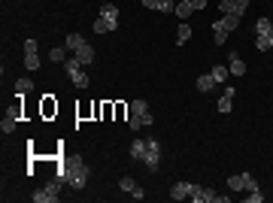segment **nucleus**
I'll list each match as a JSON object with an SVG mask.
<instances>
[{"instance_id": "obj_1", "label": "nucleus", "mask_w": 273, "mask_h": 203, "mask_svg": "<svg viewBox=\"0 0 273 203\" xmlns=\"http://www.w3.org/2000/svg\"><path fill=\"white\" fill-rule=\"evenodd\" d=\"M58 179H64L70 188H85L88 185V167H85V161L82 158L67 161L64 167L58 170Z\"/></svg>"}, {"instance_id": "obj_2", "label": "nucleus", "mask_w": 273, "mask_h": 203, "mask_svg": "<svg viewBox=\"0 0 273 203\" xmlns=\"http://www.w3.org/2000/svg\"><path fill=\"white\" fill-rule=\"evenodd\" d=\"M146 124H152V109H149V103H146L143 97H137V100H131V118H127V127H131V131H140V127H146Z\"/></svg>"}, {"instance_id": "obj_3", "label": "nucleus", "mask_w": 273, "mask_h": 203, "mask_svg": "<svg viewBox=\"0 0 273 203\" xmlns=\"http://www.w3.org/2000/svg\"><path fill=\"white\" fill-rule=\"evenodd\" d=\"M67 49H73V55H76L82 64H94V49L85 43V36H79V33H67Z\"/></svg>"}, {"instance_id": "obj_4", "label": "nucleus", "mask_w": 273, "mask_h": 203, "mask_svg": "<svg viewBox=\"0 0 273 203\" xmlns=\"http://www.w3.org/2000/svg\"><path fill=\"white\" fill-rule=\"evenodd\" d=\"M82 61L79 58H70V61H64V70L70 73V82L73 85H76V88H88V76H85V73H82Z\"/></svg>"}, {"instance_id": "obj_5", "label": "nucleus", "mask_w": 273, "mask_h": 203, "mask_svg": "<svg viewBox=\"0 0 273 203\" xmlns=\"http://www.w3.org/2000/svg\"><path fill=\"white\" fill-rule=\"evenodd\" d=\"M149 145H146V155H143V164L149 167V173H158L161 167V143L158 140H146Z\"/></svg>"}, {"instance_id": "obj_6", "label": "nucleus", "mask_w": 273, "mask_h": 203, "mask_svg": "<svg viewBox=\"0 0 273 203\" xmlns=\"http://www.w3.org/2000/svg\"><path fill=\"white\" fill-rule=\"evenodd\" d=\"M61 182H64V179H58V182H55V179H52V182H49V185H43L40 191H36V194H33V203H55V200H58V197H61Z\"/></svg>"}, {"instance_id": "obj_7", "label": "nucleus", "mask_w": 273, "mask_h": 203, "mask_svg": "<svg viewBox=\"0 0 273 203\" xmlns=\"http://www.w3.org/2000/svg\"><path fill=\"white\" fill-rule=\"evenodd\" d=\"M40 46H36V40H28L25 43V67L30 70V73H36L40 70V52H36Z\"/></svg>"}, {"instance_id": "obj_8", "label": "nucleus", "mask_w": 273, "mask_h": 203, "mask_svg": "<svg viewBox=\"0 0 273 203\" xmlns=\"http://www.w3.org/2000/svg\"><path fill=\"white\" fill-rule=\"evenodd\" d=\"M100 18L106 22L109 30H116V28H119V6H116V3H103V6H100Z\"/></svg>"}, {"instance_id": "obj_9", "label": "nucleus", "mask_w": 273, "mask_h": 203, "mask_svg": "<svg viewBox=\"0 0 273 203\" xmlns=\"http://www.w3.org/2000/svg\"><path fill=\"white\" fill-rule=\"evenodd\" d=\"M119 188H121L124 194H131L134 200H143V197H146V191H143V188L137 185V182H134L131 176H121V179H119Z\"/></svg>"}, {"instance_id": "obj_10", "label": "nucleus", "mask_w": 273, "mask_h": 203, "mask_svg": "<svg viewBox=\"0 0 273 203\" xmlns=\"http://www.w3.org/2000/svg\"><path fill=\"white\" fill-rule=\"evenodd\" d=\"M191 191H194L191 182H173L170 197H173V200H188V197H191Z\"/></svg>"}, {"instance_id": "obj_11", "label": "nucleus", "mask_w": 273, "mask_h": 203, "mask_svg": "<svg viewBox=\"0 0 273 203\" xmlns=\"http://www.w3.org/2000/svg\"><path fill=\"white\" fill-rule=\"evenodd\" d=\"M228 70H231V76H246V64L237 52H228Z\"/></svg>"}, {"instance_id": "obj_12", "label": "nucleus", "mask_w": 273, "mask_h": 203, "mask_svg": "<svg viewBox=\"0 0 273 203\" xmlns=\"http://www.w3.org/2000/svg\"><path fill=\"white\" fill-rule=\"evenodd\" d=\"M215 191L212 188H200V185H194V191H191V200L194 203H215Z\"/></svg>"}, {"instance_id": "obj_13", "label": "nucleus", "mask_w": 273, "mask_h": 203, "mask_svg": "<svg viewBox=\"0 0 273 203\" xmlns=\"http://www.w3.org/2000/svg\"><path fill=\"white\" fill-rule=\"evenodd\" d=\"M225 40H228V30L222 25V18H218V22H212V43L215 46H225Z\"/></svg>"}, {"instance_id": "obj_14", "label": "nucleus", "mask_w": 273, "mask_h": 203, "mask_svg": "<svg viewBox=\"0 0 273 203\" xmlns=\"http://www.w3.org/2000/svg\"><path fill=\"white\" fill-rule=\"evenodd\" d=\"M188 40H191V25H188V22L176 25V46H185Z\"/></svg>"}, {"instance_id": "obj_15", "label": "nucleus", "mask_w": 273, "mask_h": 203, "mask_svg": "<svg viewBox=\"0 0 273 203\" xmlns=\"http://www.w3.org/2000/svg\"><path fill=\"white\" fill-rule=\"evenodd\" d=\"M231 97H234V88H225V94L218 97V103H215V106H218V113H225V116L231 113V106H234V100H231Z\"/></svg>"}, {"instance_id": "obj_16", "label": "nucleus", "mask_w": 273, "mask_h": 203, "mask_svg": "<svg viewBox=\"0 0 273 203\" xmlns=\"http://www.w3.org/2000/svg\"><path fill=\"white\" fill-rule=\"evenodd\" d=\"M218 82L212 79V73H200V76H197V91H212Z\"/></svg>"}, {"instance_id": "obj_17", "label": "nucleus", "mask_w": 273, "mask_h": 203, "mask_svg": "<svg viewBox=\"0 0 273 203\" xmlns=\"http://www.w3.org/2000/svg\"><path fill=\"white\" fill-rule=\"evenodd\" d=\"M146 145H149V143H146V140H134V143H131V158H134V161H140V164H143V155H146Z\"/></svg>"}, {"instance_id": "obj_18", "label": "nucleus", "mask_w": 273, "mask_h": 203, "mask_svg": "<svg viewBox=\"0 0 273 203\" xmlns=\"http://www.w3.org/2000/svg\"><path fill=\"white\" fill-rule=\"evenodd\" d=\"M191 12H194V9H191V3H185V0H176V12H173V15L179 18V22H185Z\"/></svg>"}, {"instance_id": "obj_19", "label": "nucleus", "mask_w": 273, "mask_h": 203, "mask_svg": "<svg viewBox=\"0 0 273 203\" xmlns=\"http://www.w3.org/2000/svg\"><path fill=\"white\" fill-rule=\"evenodd\" d=\"M218 12H222V15H240V12H237V0H218Z\"/></svg>"}, {"instance_id": "obj_20", "label": "nucleus", "mask_w": 273, "mask_h": 203, "mask_svg": "<svg viewBox=\"0 0 273 203\" xmlns=\"http://www.w3.org/2000/svg\"><path fill=\"white\" fill-rule=\"evenodd\" d=\"M210 73H212V79H215V82H225V79L231 76V70H228L225 64H215V67H212Z\"/></svg>"}, {"instance_id": "obj_21", "label": "nucleus", "mask_w": 273, "mask_h": 203, "mask_svg": "<svg viewBox=\"0 0 273 203\" xmlns=\"http://www.w3.org/2000/svg\"><path fill=\"white\" fill-rule=\"evenodd\" d=\"M30 88H33V82H30V79H25V76H22V79H15V94H18V97L28 94Z\"/></svg>"}, {"instance_id": "obj_22", "label": "nucleus", "mask_w": 273, "mask_h": 203, "mask_svg": "<svg viewBox=\"0 0 273 203\" xmlns=\"http://www.w3.org/2000/svg\"><path fill=\"white\" fill-rule=\"evenodd\" d=\"M228 188H231V191H246V185H243V173L231 176V179H228Z\"/></svg>"}, {"instance_id": "obj_23", "label": "nucleus", "mask_w": 273, "mask_h": 203, "mask_svg": "<svg viewBox=\"0 0 273 203\" xmlns=\"http://www.w3.org/2000/svg\"><path fill=\"white\" fill-rule=\"evenodd\" d=\"M255 49L270 52V33H258V36H255Z\"/></svg>"}, {"instance_id": "obj_24", "label": "nucleus", "mask_w": 273, "mask_h": 203, "mask_svg": "<svg viewBox=\"0 0 273 203\" xmlns=\"http://www.w3.org/2000/svg\"><path fill=\"white\" fill-rule=\"evenodd\" d=\"M222 25H225V30L231 33L237 25H240V15H222Z\"/></svg>"}, {"instance_id": "obj_25", "label": "nucleus", "mask_w": 273, "mask_h": 203, "mask_svg": "<svg viewBox=\"0 0 273 203\" xmlns=\"http://www.w3.org/2000/svg\"><path fill=\"white\" fill-rule=\"evenodd\" d=\"M255 30H258V33H270L273 22H270V18H258V22H255Z\"/></svg>"}, {"instance_id": "obj_26", "label": "nucleus", "mask_w": 273, "mask_h": 203, "mask_svg": "<svg viewBox=\"0 0 273 203\" xmlns=\"http://www.w3.org/2000/svg\"><path fill=\"white\" fill-rule=\"evenodd\" d=\"M0 131H3V134H12V131H15V116H6L3 121H0Z\"/></svg>"}, {"instance_id": "obj_27", "label": "nucleus", "mask_w": 273, "mask_h": 203, "mask_svg": "<svg viewBox=\"0 0 273 203\" xmlns=\"http://www.w3.org/2000/svg\"><path fill=\"white\" fill-rule=\"evenodd\" d=\"M243 185H246V191H255V188H258V182H255V176H252L249 170H243Z\"/></svg>"}, {"instance_id": "obj_28", "label": "nucleus", "mask_w": 273, "mask_h": 203, "mask_svg": "<svg viewBox=\"0 0 273 203\" xmlns=\"http://www.w3.org/2000/svg\"><path fill=\"white\" fill-rule=\"evenodd\" d=\"M49 58H52V64H64L67 58H64V49H49Z\"/></svg>"}, {"instance_id": "obj_29", "label": "nucleus", "mask_w": 273, "mask_h": 203, "mask_svg": "<svg viewBox=\"0 0 273 203\" xmlns=\"http://www.w3.org/2000/svg\"><path fill=\"white\" fill-rule=\"evenodd\" d=\"M158 12H176V0H161V3H158Z\"/></svg>"}, {"instance_id": "obj_30", "label": "nucleus", "mask_w": 273, "mask_h": 203, "mask_svg": "<svg viewBox=\"0 0 273 203\" xmlns=\"http://www.w3.org/2000/svg\"><path fill=\"white\" fill-rule=\"evenodd\" d=\"M246 200H249V203H261V200H264L261 188H255V191H249V194H246Z\"/></svg>"}, {"instance_id": "obj_31", "label": "nucleus", "mask_w": 273, "mask_h": 203, "mask_svg": "<svg viewBox=\"0 0 273 203\" xmlns=\"http://www.w3.org/2000/svg\"><path fill=\"white\" fill-rule=\"evenodd\" d=\"M94 30H97V33H109V28H106V22H103L100 15H97V22H94Z\"/></svg>"}, {"instance_id": "obj_32", "label": "nucleus", "mask_w": 273, "mask_h": 203, "mask_svg": "<svg viewBox=\"0 0 273 203\" xmlns=\"http://www.w3.org/2000/svg\"><path fill=\"white\" fill-rule=\"evenodd\" d=\"M140 3H143L146 9H155V12H158V3H161V0H140Z\"/></svg>"}, {"instance_id": "obj_33", "label": "nucleus", "mask_w": 273, "mask_h": 203, "mask_svg": "<svg viewBox=\"0 0 273 203\" xmlns=\"http://www.w3.org/2000/svg\"><path fill=\"white\" fill-rule=\"evenodd\" d=\"M185 3H191V9L197 12V9H204V6H207V0H185Z\"/></svg>"}, {"instance_id": "obj_34", "label": "nucleus", "mask_w": 273, "mask_h": 203, "mask_svg": "<svg viewBox=\"0 0 273 203\" xmlns=\"http://www.w3.org/2000/svg\"><path fill=\"white\" fill-rule=\"evenodd\" d=\"M246 9H249V0H237V12H240V15H243Z\"/></svg>"}, {"instance_id": "obj_35", "label": "nucleus", "mask_w": 273, "mask_h": 203, "mask_svg": "<svg viewBox=\"0 0 273 203\" xmlns=\"http://www.w3.org/2000/svg\"><path fill=\"white\" fill-rule=\"evenodd\" d=\"M270 52H273V30H270Z\"/></svg>"}]
</instances>
